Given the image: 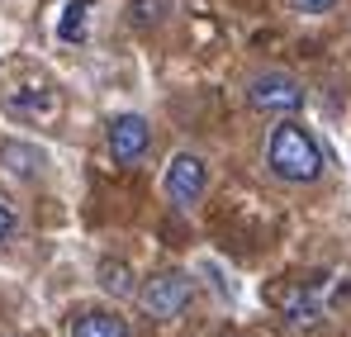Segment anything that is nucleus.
<instances>
[{
	"instance_id": "f257e3e1",
	"label": "nucleus",
	"mask_w": 351,
	"mask_h": 337,
	"mask_svg": "<svg viewBox=\"0 0 351 337\" xmlns=\"http://www.w3.org/2000/svg\"><path fill=\"white\" fill-rule=\"evenodd\" d=\"M266 167L290 185H313L323 176V148L313 143V133L304 124L280 119L271 128V143H266Z\"/></svg>"
},
{
	"instance_id": "f03ea898",
	"label": "nucleus",
	"mask_w": 351,
	"mask_h": 337,
	"mask_svg": "<svg viewBox=\"0 0 351 337\" xmlns=\"http://www.w3.org/2000/svg\"><path fill=\"white\" fill-rule=\"evenodd\" d=\"M190 299H195V281H190L185 271H162V276H152V281L138 290V304H143L152 318H162V323L180 318V314L190 309Z\"/></svg>"
},
{
	"instance_id": "7ed1b4c3",
	"label": "nucleus",
	"mask_w": 351,
	"mask_h": 337,
	"mask_svg": "<svg viewBox=\"0 0 351 337\" xmlns=\"http://www.w3.org/2000/svg\"><path fill=\"white\" fill-rule=\"evenodd\" d=\"M247 105L261 114H294L304 110V86L290 71H261L247 81Z\"/></svg>"
},
{
	"instance_id": "20e7f679",
	"label": "nucleus",
	"mask_w": 351,
	"mask_h": 337,
	"mask_svg": "<svg viewBox=\"0 0 351 337\" xmlns=\"http://www.w3.org/2000/svg\"><path fill=\"white\" fill-rule=\"evenodd\" d=\"M204 190H209V167L195 152H176L171 167H167V195H171V205L190 209V205H199Z\"/></svg>"
},
{
	"instance_id": "39448f33",
	"label": "nucleus",
	"mask_w": 351,
	"mask_h": 337,
	"mask_svg": "<svg viewBox=\"0 0 351 337\" xmlns=\"http://www.w3.org/2000/svg\"><path fill=\"white\" fill-rule=\"evenodd\" d=\"M147 143H152V128H147L143 114H119L114 124H110V157H114L119 167H133L147 152Z\"/></svg>"
},
{
	"instance_id": "423d86ee",
	"label": "nucleus",
	"mask_w": 351,
	"mask_h": 337,
	"mask_svg": "<svg viewBox=\"0 0 351 337\" xmlns=\"http://www.w3.org/2000/svg\"><path fill=\"white\" fill-rule=\"evenodd\" d=\"M280 309H285V318H290L294 328H313V323L323 318V299H318L313 285H290V290L280 294Z\"/></svg>"
},
{
	"instance_id": "0eeeda50",
	"label": "nucleus",
	"mask_w": 351,
	"mask_h": 337,
	"mask_svg": "<svg viewBox=\"0 0 351 337\" xmlns=\"http://www.w3.org/2000/svg\"><path fill=\"white\" fill-rule=\"evenodd\" d=\"M0 167L10 171V176H38V171L48 167V157L38 148H29V143L10 138V143H0Z\"/></svg>"
},
{
	"instance_id": "6e6552de",
	"label": "nucleus",
	"mask_w": 351,
	"mask_h": 337,
	"mask_svg": "<svg viewBox=\"0 0 351 337\" xmlns=\"http://www.w3.org/2000/svg\"><path fill=\"white\" fill-rule=\"evenodd\" d=\"M71 337H128V323L110 309H90L71 323Z\"/></svg>"
},
{
	"instance_id": "1a4fd4ad",
	"label": "nucleus",
	"mask_w": 351,
	"mask_h": 337,
	"mask_svg": "<svg viewBox=\"0 0 351 337\" xmlns=\"http://www.w3.org/2000/svg\"><path fill=\"white\" fill-rule=\"evenodd\" d=\"M86 14H90V0H66L62 24H58L62 43H81V38H86Z\"/></svg>"
},
{
	"instance_id": "9d476101",
	"label": "nucleus",
	"mask_w": 351,
	"mask_h": 337,
	"mask_svg": "<svg viewBox=\"0 0 351 337\" xmlns=\"http://www.w3.org/2000/svg\"><path fill=\"white\" fill-rule=\"evenodd\" d=\"M171 14V0H133L128 5V24L133 29H152V24H162Z\"/></svg>"
},
{
	"instance_id": "9b49d317",
	"label": "nucleus",
	"mask_w": 351,
	"mask_h": 337,
	"mask_svg": "<svg viewBox=\"0 0 351 337\" xmlns=\"http://www.w3.org/2000/svg\"><path fill=\"white\" fill-rule=\"evenodd\" d=\"M100 290H110V294H133V271L123 266V262H105L100 266Z\"/></svg>"
},
{
	"instance_id": "f8f14e48",
	"label": "nucleus",
	"mask_w": 351,
	"mask_h": 337,
	"mask_svg": "<svg viewBox=\"0 0 351 337\" xmlns=\"http://www.w3.org/2000/svg\"><path fill=\"white\" fill-rule=\"evenodd\" d=\"M14 233H19V214H14V205H10V200H0V247H5Z\"/></svg>"
},
{
	"instance_id": "ddd939ff",
	"label": "nucleus",
	"mask_w": 351,
	"mask_h": 337,
	"mask_svg": "<svg viewBox=\"0 0 351 337\" xmlns=\"http://www.w3.org/2000/svg\"><path fill=\"white\" fill-rule=\"evenodd\" d=\"M290 5L299 10V14H328V10H332L337 0H290Z\"/></svg>"
}]
</instances>
